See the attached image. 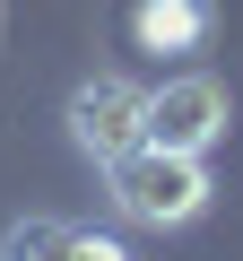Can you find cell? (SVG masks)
Segmentation results:
<instances>
[{"mask_svg": "<svg viewBox=\"0 0 243 261\" xmlns=\"http://www.w3.org/2000/svg\"><path fill=\"white\" fill-rule=\"evenodd\" d=\"M148 140L157 148H183V157H208L226 140V87L208 70H183V79L148 87Z\"/></svg>", "mask_w": 243, "mask_h": 261, "instance_id": "obj_2", "label": "cell"}, {"mask_svg": "<svg viewBox=\"0 0 243 261\" xmlns=\"http://www.w3.org/2000/svg\"><path fill=\"white\" fill-rule=\"evenodd\" d=\"M104 183H113V209L131 218V226H191L208 209V166L183 157V148H157V140L122 148L104 166Z\"/></svg>", "mask_w": 243, "mask_h": 261, "instance_id": "obj_1", "label": "cell"}, {"mask_svg": "<svg viewBox=\"0 0 243 261\" xmlns=\"http://www.w3.org/2000/svg\"><path fill=\"white\" fill-rule=\"evenodd\" d=\"M131 35H139V53H191L208 35V0H139Z\"/></svg>", "mask_w": 243, "mask_h": 261, "instance_id": "obj_5", "label": "cell"}, {"mask_svg": "<svg viewBox=\"0 0 243 261\" xmlns=\"http://www.w3.org/2000/svg\"><path fill=\"white\" fill-rule=\"evenodd\" d=\"M0 261H122V244L113 235H87L70 218H26V226H9Z\"/></svg>", "mask_w": 243, "mask_h": 261, "instance_id": "obj_4", "label": "cell"}, {"mask_svg": "<svg viewBox=\"0 0 243 261\" xmlns=\"http://www.w3.org/2000/svg\"><path fill=\"white\" fill-rule=\"evenodd\" d=\"M70 140H78L96 166H113L122 148H139V140H148V87H131V79H87V87L70 96Z\"/></svg>", "mask_w": 243, "mask_h": 261, "instance_id": "obj_3", "label": "cell"}]
</instances>
